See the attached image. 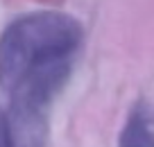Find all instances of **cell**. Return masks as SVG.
Returning a JSON list of instances; mask_svg holds the SVG:
<instances>
[{"mask_svg": "<svg viewBox=\"0 0 154 147\" xmlns=\"http://www.w3.org/2000/svg\"><path fill=\"white\" fill-rule=\"evenodd\" d=\"M82 43V25L61 11L18 16L0 34V86L14 88L27 72L68 61Z\"/></svg>", "mask_w": 154, "mask_h": 147, "instance_id": "6da1fadb", "label": "cell"}, {"mask_svg": "<svg viewBox=\"0 0 154 147\" xmlns=\"http://www.w3.org/2000/svg\"><path fill=\"white\" fill-rule=\"evenodd\" d=\"M70 68L72 59L36 68L7 90L9 106L5 120L11 147H48L52 100L63 88Z\"/></svg>", "mask_w": 154, "mask_h": 147, "instance_id": "7a4b0ae2", "label": "cell"}, {"mask_svg": "<svg viewBox=\"0 0 154 147\" xmlns=\"http://www.w3.org/2000/svg\"><path fill=\"white\" fill-rule=\"evenodd\" d=\"M118 147H154V106L147 100L134 102L129 109Z\"/></svg>", "mask_w": 154, "mask_h": 147, "instance_id": "3957f363", "label": "cell"}, {"mask_svg": "<svg viewBox=\"0 0 154 147\" xmlns=\"http://www.w3.org/2000/svg\"><path fill=\"white\" fill-rule=\"evenodd\" d=\"M0 147H11V145H9V133H7L5 111H2V109H0Z\"/></svg>", "mask_w": 154, "mask_h": 147, "instance_id": "277c9868", "label": "cell"}]
</instances>
